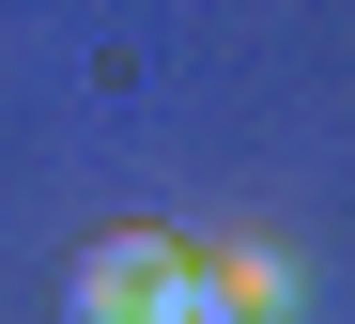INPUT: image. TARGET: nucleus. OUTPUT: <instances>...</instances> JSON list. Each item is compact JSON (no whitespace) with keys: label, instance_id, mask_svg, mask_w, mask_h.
<instances>
[{"label":"nucleus","instance_id":"1","mask_svg":"<svg viewBox=\"0 0 355 324\" xmlns=\"http://www.w3.org/2000/svg\"><path fill=\"white\" fill-rule=\"evenodd\" d=\"M155 263H170V232H93V247H78V278H62V324H139Z\"/></svg>","mask_w":355,"mask_h":324},{"label":"nucleus","instance_id":"2","mask_svg":"<svg viewBox=\"0 0 355 324\" xmlns=\"http://www.w3.org/2000/svg\"><path fill=\"white\" fill-rule=\"evenodd\" d=\"M139 324H248V293H232V263H216V247H170V263H155V293H139Z\"/></svg>","mask_w":355,"mask_h":324},{"label":"nucleus","instance_id":"3","mask_svg":"<svg viewBox=\"0 0 355 324\" xmlns=\"http://www.w3.org/2000/svg\"><path fill=\"white\" fill-rule=\"evenodd\" d=\"M216 263H232V293H248V324H293V263L278 247H216Z\"/></svg>","mask_w":355,"mask_h":324}]
</instances>
